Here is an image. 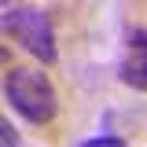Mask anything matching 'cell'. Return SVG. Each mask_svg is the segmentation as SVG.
<instances>
[{
  "instance_id": "cell-1",
  "label": "cell",
  "mask_w": 147,
  "mask_h": 147,
  "mask_svg": "<svg viewBox=\"0 0 147 147\" xmlns=\"http://www.w3.org/2000/svg\"><path fill=\"white\" fill-rule=\"evenodd\" d=\"M4 96L15 107V114H22L30 125H48L59 114L55 85L48 81L44 70H33V66H11L4 77Z\"/></svg>"
},
{
  "instance_id": "cell-2",
  "label": "cell",
  "mask_w": 147,
  "mask_h": 147,
  "mask_svg": "<svg viewBox=\"0 0 147 147\" xmlns=\"http://www.w3.org/2000/svg\"><path fill=\"white\" fill-rule=\"evenodd\" d=\"M4 30L15 37L30 55H37L40 63L52 66L55 59H59L55 30H52V18L44 15V11H37V7H11V11L4 15Z\"/></svg>"
},
{
  "instance_id": "cell-3",
  "label": "cell",
  "mask_w": 147,
  "mask_h": 147,
  "mask_svg": "<svg viewBox=\"0 0 147 147\" xmlns=\"http://www.w3.org/2000/svg\"><path fill=\"white\" fill-rule=\"evenodd\" d=\"M121 77H125V85H132L136 92L147 88V74H144V30H136V37H132V48H129V55H125Z\"/></svg>"
},
{
  "instance_id": "cell-4",
  "label": "cell",
  "mask_w": 147,
  "mask_h": 147,
  "mask_svg": "<svg viewBox=\"0 0 147 147\" xmlns=\"http://www.w3.org/2000/svg\"><path fill=\"white\" fill-rule=\"evenodd\" d=\"M81 147H125V140H118V136H96V140H85Z\"/></svg>"
},
{
  "instance_id": "cell-5",
  "label": "cell",
  "mask_w": 147,
  "mask_h": 147,
  "mask_svg": "<svg viewBox=\"0 0 147 147\" xmlns=\"http://www.w3.org/2000/svg\"><path fill=\"white\" fill-rule=\"evenodd\" d=\"M0 147H18V140H15V132H11V125L0 118Z\"/></svg>"
},
{
  "instance_id": "cell-6",
  "label": "cell",
  "mask_w": 147,
  "mask_h": 147,
  "mask_svg": "<svg viewBox=\"0 0 147 147\" xmlns=\"http://www.w3.org/2000/svg\"><path fill=\"white\" fill-rule=\"evenodd\" d=\"M0 4H11V0H0Z\"/></svg>"
}]
</instances>
